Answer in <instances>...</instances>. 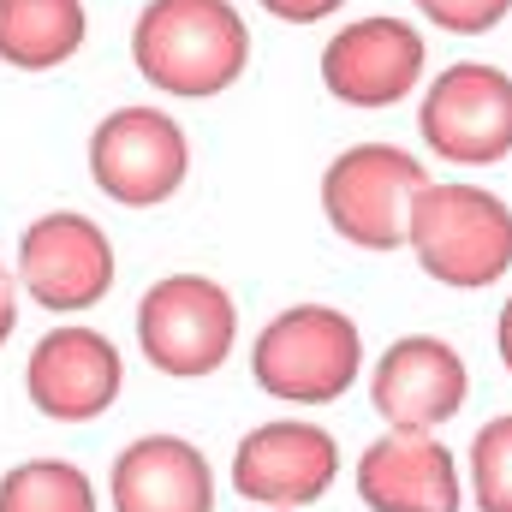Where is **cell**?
Listing matches in <instances>:
<instances>
[{"mask_svg":"<svg viewBox=\"0 0 512 512\" xmlns=\"http://www.w3.org/2000/svg\"><path fill=\"white\" fill-rule=\"evenodd\" d=\"M251 24L239 0H143L131 66L173 102H215L251 72Z\"/></svg>","mask_w":512,"mask_h":512,"instance_id":"6da1fadb","label":"cell"},{"mask_svg":"<svg viewBox=\"0 0 512 512\" xmlns=\"http://www.w3.org/2000/svg\"><path fill=\"white\" fill-rule=\"evenodd\" d=\"M411 262L447 292H483L512 274V203L477 179H429L411 227Z\"/></svg>","mask_w":512,"mask_h":512,"instance_id":"7a4b0ae2","label":"cell"},{"mask_svg":"<svg viewBox=\"0 0 512 512\" xmlns=\"http://www.w3.org/2000/svg\"><path fill=\"white\" fill-rule=\"evenodd\" d=\"M251 382L292 405L322 411L364 382V328L340 304H286L251 340Z\"/></svg>","mask_w":512,"mask_h":512,"instance_id":"3957f363","label":"cell"},{"mask_svg":"<svg viewBox=\"0 0 512 512\" xmlns=\"http://www.w3.org/2000/svg\"><path fill=\"white\" fill-rule=\"evenodd\" d=\"M435 173L382 137H364V143H346L328 167H322V185H316V203H322V221L334 227L340 245L364 256H387L405 251V227H411V209L423 197Z\"/></svg>","mask_w":512,"mask_h":512,"instance_id":"277c9868","label":"cell"},{"mask_svg":"<svg viewBox=\"0 0 512 512\" xmlns=\"http://www.w3.org/2000/svg\"><path fill=\"white\" fill-rule=\"evenodd\" d=\"M137 352L167 382L221 376L239 352V304L215 274L179 268L137 298Z\"/></svg>","mask_w":512,"mask_h":512,"instance_id":"5b68a950","label":"cell"},{"mask_svg":"<svg viewBox=\"0 0 512 512\" xmlns=\"http://www.w3.org/2000/svg\"><path fill=\"white\" fill-rule=\"evenodd\" d=\"M417 137L435 161L459 173H489L512 161V72L489 60L441 66L417 96Z\"/></svg>","mask_w":512,"mask_h":512,"instance_id":"8992f818","label":"cell"},{"mask_svg":"<svg viewBox=\"0 0 512 512\" xmlns=\"http://www.w3.org/2000/svg\"><path fill=\"white\" fill-rule=\"evenodd\" d=\"M316 72H322V90L340 108H352V114H387V108L423 96V84H429V36L411 18L370 12V18L340 24L322 42Z\"/></svg>","mask_w":512,"mask_h":512,"instance_id":"52a82bcc","label":"cell"},{"mask_svg":"<svg viewBox=\"0 0 512 512\" xmlns=\"http://www.w3.org/2000/svg\"><path fill=\"white\" fill-rule=\"evenodd\" d=\"M90 185L114 209H161L191 179V137L167 108H114L90 131Z\"/></svg>","mask_w":512,"mask_h":512,"instance_id":"ba28073f","label":"cell"},{"mask_svg":"<svg viewBox=\"0 0 512 512\" xmlns=\"http://www.w3.org/2000/svg\"><path fill=\"white\" fill-rule=\"evenodd\" d=\"M233 495L262 512H310L340 483V435L316 417H268L233 447Z\"/></svg>","mask_w":512,"mask_h":512,"instance_id":"9c48e42d","label":"cell"},{"mask_svg":"<svg viewBox=\"0 0 512 512\" xmlns=\"http://www.w3.org/2000/svg\"><path fill=\"white\" fill-rule=\"evenodd\" d=\"M18 286L24 304L48 310V316H84L96 310L114 280H120V256L114 239L102 233V221L78 215V209H48L18 233Z\"/></svg>","mask_w":512,"mask_h":512,"instance_id":"30bf717a","label":"cell"},{"mask_svg":"<svg viewBox=\"0 0 512 512\" xmlns=\"http://www.w3.org/2000/svg\"><path fill=\"white\" fill-rule=\"evenodd\" d=\"M24 393L48 423H96L126 393V358L120 346L90 322L48 328L24 358Z\"/></svg>","mask_w":512,"mask_h":512,"instance_id":"8fae6325","label":"cell"},{"mask_svg":"<svg viewBox=\"0 0 512 512\" xmlns=\"http://www.w3.org/2000/svg\"><path fill=\"white\" fill-rule=\"evenodd\" d=\"M471 399V364L441 334H399L370 364V405L387 429L441 435Z\"/></svg>","mask_w":512,"mask_h":512,"instance_id":"7c38bea8","label":"cell"},{"mask_svg":"<svg viewBox=\"0 0 512 512\" xmlns=\"http://www.w3.org/2000/svg\"><path fill=\"white\" fill-rule=\"evenodd\" d=\"M352 489L370 512H465V459L441 441V435H417V429H382L358 465H352Z\"/></svg>","mask_w":512,"mask_h":512,"instance_id":"4fadbf2b","label":"cell"},{"mask_svg":"<svg viewBox=\"0 0 512 512\" xmlns=\"http://www.w3.org/2000/svg\"><path fill=\"white\" fill-rule=\"evenodd\" d=\"M221 483L197 441L185 435H137L108 465V507L114 512H215Z\"/></svg>","mask_w":512,"mask_h":512,"instance_id":"5bb4252c","label":"cell"},{"mask_svg":"<svg viewBox=\"0 0 512 512\" xmlns=\"http://www.w3.org/2000/svg\"><path fill=\"white\" fill-rule=\"evenodd\" d=\"M90 42L84 0H0V66L60 72Z\"/></svg>","mask_w":512,"mask_h":512,"instance_id":"9a60e30c","label":"cell"},{"mask_svg":"<svg viewBox=\"0 0 512 512\" xmlns=\"http://www.w3.org/2000/svg\"><path fill=\"white\" fill-rule=\"evenodd\" d=\"M0 512H102V495L78 459H18L0 477Z\"/></svg>","mask_w":512,"mask_h":512,"instance_id":"2e32d148","label":"cell"},{"mask_svg":"<svg viewBox=\"0 0 512 512\" xmlns=\"http://www.w3.org/2000/svg\"><path fill=\"white\" fill-rule=\"evenodd\" d=\"M465 495L477 512H512V411L489 417L465 447Z\"/></svg>","mask_w":512,"mask_h":512,"instance_id":"e0dca14e","label":"cell"},{"mask_svg":"<svg viewBox=\"0 0 512 512\" xmlns=\"http://www.w3.org/2000/svg\"><path fill=\"white\" fill-rule=\"evenodd\" d=\"M441 36H489L512 18V0H411Z\"/></svg>","mask_w":512,"mask_h":512,"instance_id":"ac0fdd59","label":"cell"},{"mask_svg":"<svg viewBox=\"0 0 512 512\" xmlns=\"http://www.w3.org/2000/svg\"><path fill=\"white\" fill-rule=\"evenodd\" d=\"M268 18H280V24H322V18H340L346 12V0H256Z\"/></svg>","mask_w":512,"mask_h":512,"instance_id":"d6986e66","label":"cell"},{"mask_svg":"<svg viewBox=\"0 0 512 512\" xmlns=\"http://www.w3.org/2000/svg\"><path fill=\"white\" fill-rule=\"evenodd\" d=\"M18 310H24V286H18V268L0 256V346H6L12 328H18Z\"/></svg>","mask_w":512,"mask_h":512,"instance_id":"ffe728a7","label":"cell"},{"mask_svg":"<svg viewBox=\"0 0 512 512\" xmlns=\"http://www.w3.org/2000/svg\"><path fill=\"white\" fill-rule=\"evenodd\" d=\"M495 352H501V370L512 376V292L501 304V316H495Z\"/></svg>","mask_w":512,"mask_h":512,"instance_id":"44dd1931","label":"cell"},{"mask_svg":"<svg viewBox=\"0 0 512 512\" xmlns=\"http://www.w3.org/2000/svg\"><path fill=\"white\" fill-rule=\"evenodd\" d=\"M251 512H262V507H251Z\"/></svg>","mask_w":512,"mask_h":512,"instance_id":"7402d4cb","label":"cell"}]
</instances>
